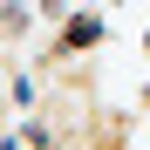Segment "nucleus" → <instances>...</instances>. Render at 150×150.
I'll list each match as a JSON object with an SVG mask.
<instances>
[{"label":"nucleus","instance_id":"obj_1","mask_svg":"<svg viewBox=\"0 0 150 150\" xmlns=\"http://www.w3.org/2000/svg\"><path fill=\"white\" fill-rule=\"evenodd\" d=\"M96 41H103V21H96V14H68V28H62V41H55V62H62V55H89Z\"/></svg>","mask_w":150,"mask_h":150},{"label":"nucleus","instance_id":"obj_2","mask_svg":"<svg viewBox=\"0 0 150 150\" xmlns=\"http://www.w3.org/2000/svg\"><path fill=\"white\" fill-rule=\"evenodd\" d=\"M14 109H34V75H14Z\"/></svg>","mask_w":150,"mask_h":150}]
</instances>
